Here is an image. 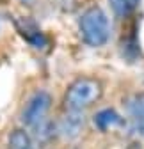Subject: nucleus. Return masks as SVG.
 <instances>
[{
	"label": "nucleus",
	"mask_w": 144,
	"mask_h": 149,
	"mask_svg": "<svg viewBox=\"0 0 144 149\" xmlns=\"http://www.w3.org/2000/svg\"><path fill=\"white\" fill-rule=\"evenodd\" d=\"M101 84L94 78H78L66 91L64 105L71 112H82L101 98Z\"/></svg>",
	"instance_id": "obj_1"
},
{
	"label": "nucleus",
	"mask_w": 144,
	"mask_h": 149,
	"mask_svg": "<svg viewBox=\"0 0 144 149\" xmlns=\"http://www.w3.org/2000/svg\"><path fill=\"white\" fill-rule=\"evenodd\" d=\"M80 34L89 46H101L109 41L110 27L107 14L100 7L87 9L80 18Z\"/></svg>",
	"instance_id": "obj_2"
},
{
	"label": "nucleus",
	"mask_w": 144,
	"mask_h": 149,
	"mask_svg": "<svg viewBox=\"0 0 144 149\" xmlns=\"http://www.w3.org/2000/svg\"><path fill=\"white\" fill-rule=\"evenodd\" d=\"M52 107V96L45 91H39L29 100L27 107L23 108L22 112V121L25 126H30V128H38L43 121H45V116L48 114V110Z\"/></svg>",
	"instance_id": "obj_3"
},
{
	"label": "nucleus",
	"mask_w": 144,
	"mask_h": 149,
	"mask_svg": "<svg viewBox=\"0 0 144 149\" xmlns=\"http://www.w3.org/2000/svg\"><path fill=\"white\" fill-rule=\"evenodd\" d=\"M82 126H84V117L80 116V112H71L69 110V114L64 116V119L61 121L59 130H61L62 137H66V139H75L80 133Z\"/></svg>",
	"instance_id": "obj_4"
},
{
	"label": "nucleus",
	"mask_w": 144,
	"mask_h": 149,
	"mask_svg": "<svg viewBox=\"0 0 144 149\" xmlns=\"http://www.w3.org/2000/svg\"><path fill=\"white\" fill-rule=\"evenodd\" d=\"M121 117L119 114H116L114 110L107 108V110H101L94 116V124L100 128V130H109V128H114L117 124H121Z\"/></svg>",
	"instance_id": "obj_5"
},
{
	"label": "nucleus",
	"mask_w": 144,
	"mask_h": 149,
	"mask_svg": "<svg viewBox=\"0 0 144 149\" xmlns=\"http://www.w3.org/2000/svg\"><path fill=\"white\" fill-rule=\"evenodd\" d=\"M18 29H20L22 36L27 37V39H29L36 48H41V45L45 43V39H43V34H41L38 29H36L34 23H30L29 20H23V27H22V25H18Z\"/></svg>",
	"instance_id": "obj_6"
},
{
	"label": "nucleus",
	"mask_w": 144,
	"mask_h": 149,
	"mask_svg": "<svg viewBox=\"0 0 144 149\" xmlns=\"http://www.w3.org/2000/svg\"><path fill=\"white\" fill-rule=\"evenodd\" d=\"M9 149H32V140L25 130H13L11 132Z\"/></svg>",
	"instance_id": "obj_7"
},
{
	"label": "nucleus",
	"mask_w": 144,
	"mask_h": 149,
	"mask_svg": "<svg viewBox=\"0 0 144 149\" xmlns=\"http://www.w3.org/2000/svg\"><path fill=\"white\" fill-rule=\"evenodd\" d=\"M130 110H132V116H134V121H135L137 128L144 133V94L142 96H137L132 101Z\"/></svg>",
	"instance_id": "obj_8"
},
{
	"label": "nucleus",
	"mask_w": 144,
	"mask_h": 149,
	"mask_svg": "<svg viewBox=\"0 0 144 149\" xmlns=\"http://www.w3.org/2000/svg\"><path fill=\"white\" fill-rule=\"evenodd\" d=\"M139 4V0H110V6H112V11L124 18V16H128Z\"/></svg>",
	"instance_id": "obj_9"
}]
</instances>
